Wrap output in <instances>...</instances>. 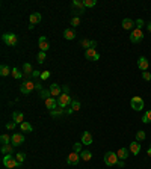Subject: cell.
<instances>
[{
    "mask_svg": "<svg viewBox=\"0 0 151 169\" xmlns=\"http://www.w3.org/2000/svg\"><path fill=\"white\" fill-rule=\"evenodd\" d=\"M118 162H120V159H118L117 153L109 151V153L104 154V163H106L107 166H115V165H118Z\"/></svg>",
    "mask_w": 151,
    "mask_h": 169,
    "instance_id": "6da1fadb",
    "label": "cell"
},
{
    "mask_svg": "<svg viewBox=\"0 0 151 169\" xmlns=\"http://www.w3.org/2000/svg\"><path fill=\"white\" fill-rule=\"evenodd\" d=\"M3 165H5V168L12 169V168H17L20 163L17 162V159H15V157H12V154H6V156L3 157Z\"/></svg>",
    "mask_w": 151,
    "mask_h": 169,
    "instance_id": "7a4b0ae2",
    "label": "cell"
},
{
    "mask_svg": "<svg viewBox=\"0 0 151 169\" xmlns=\"http://www.w3.org/2000/svg\"><path fill=\"white\" fill-rule=\"evenodd\" d=\"M71 103H73V100H71V97H70L68 94H62L61 97H58V106H59L61 109L68 107Z\"/></svg>",
    "mask_w": 151,
    "mask_h": 169,
    "instance_id": "3957f363",
    "label": "cell"
},
{
    "mask_svg": "<svg viewBox=\"0 0 151 169\" xmlns=\"http://www.w3.org/2000/svg\"><path fill=\"white\" fill-rule=\"evenodd\" d=\"M144 39V32L142 29H133L132 33H130V42H133V44H136V42L142 41Z\"/></svg>",
    "mask_w": 151,
    "mask_h": 169,
    "instance_id": "277c9868",
    "label": "cell"
},
{
    "mask_svg": "<svg viewBox=\"0 0 151 169\" xmlns=\"http://www.w3.org/2000/svg\"><path fill=\"white\" fill-rule=\"evenodd\" d=\"M130 104H132V109L133 110H142L144 109V106H145V103H144V100L141 98V97H133L132 100H130Z\"/></svg>",
    "mask_w": 151,
    "mask_h": 169,
    "instance_id": "5b68a950",
    "label": "cell"
},
{
    "mask_svg": "<svg viewBox=\"0 0 151 169\" xmlns=\"http://www.w3.org/2000/svg\"><path fill=\"white\" fill-rule=\"evenodd\" d=\"M35 88H36V83H33V82H24L20 86V91H21V94H30Z\"/></svg>",
    "mask_w": 151,
    "mask_h": 169,
    "instance_id": "8992f818",
    "label": "cell"
},
{
    "mask_svg": "<svg viewBox=\"0 0 151 169\" xmlns=\"http://www.w3.org/2000/svg\"><path fill=\"white\" fill-rule=\"evenodd\" d=\"M2 39L6 46H15L17 44V35L15 33H5L2 36Z\"/></svg>",
    "mask_w": 151,
    "mask_h": 169,
    "instance_id": "52a82bcc",
    "label": "cell"
},
{
    "mask_svg": "<svg viewBox=\"0 0 151 169\" xmlns=\"http://www.w3.org/2000/svg\"><path fill=\"white\" fill-rule=\"evenodd\" d=\"M85 58H86L88 61H98V59H100V55L97 53L95 49H88V50L85 52Z\"/></svg>",
    "mask_w": 151,
    "mask_h": 169,
    "instance_id": "ba28073f",
    "label": "cell"
},
{
    "mask_svg": "<svg viewBox=\"0 0 151 169\" xmlns=\"http://www.w3.org/2000/svg\"><path fill=\"white\" fill-rule=\"evenodd\" d=\"M80 162V154L79 153H70V156L67 157V163L68 165H77Z\"/></svg>",
    "mask_w": 151,
    "mask_h": 169,
    "instance_id": "9c48e42d",
    "label": "cell"
},
{
    "mask_svg": "<svg viewBox=\"0 0 151 169\" xmlns=\"http://www.w3.org/2000/svg\"><path fill=\"white\" fill-rule=\"evenodd\" d=\"M49 89L52 92V97H61L62 95V89H61V86H59L58 83H52Z\"/></svg>",
    "mask_w": 151,
    "mask_h": 169,
    "instance_id": "30bf717a",
    "label": "cell"
},
{
    "mask_svg": "<svg viewBox=\"0 0 151 169\" xmlns=\"http://www.w3.org/2000/svg\"><path fill=\"white\" fill-rule=\"evenodd\" d=\"M23 142H24V136H23L21 133H14V135H12V142H11V144H12L14 147H18V145H21Z\"/></svg>",
    "mask_w": 151,
    "mask_h": 169,
    "instance_id": "8fae6325",
    "label": "cell"
},
{
    "mask_svg": "<svg viewBox=\"0 0 151 169\" xmlns=\"http://www.w3.org/2000/svg\"><path fill=\"white\" fill-rule=\"evenodd\" d=\"M38 46H40L41 52H47V50L50 49V44H49V41H47L46 36H41V38H40V41H38Z\"/></svg>",
    "mask_w": 151,
    "mask_h": 169,
    "instance_id": "7c38bea8",
    "label": "cell"
},
{
    "mask_svg": "<svg viewBox=\"0 0 151 169\" xmlns=\"http://www.w3.org/2000/svg\"><path fill=\"white\" fill-rule=\"evenodd\" d=\"M46 107L52 112V110H55V109H58V100L56 98H53V97H50V98H47L46 100Z\"/></svg>",
    "mask_w": 151,
    "mask_h": 169,
    "instance_id": "4fadbf2b",
    "label": "cell"
},
{
    "mask_svg": "<svg viewBox=\"0 0 151 169\" xmlns=\"http://www.w3.org/2000/svg\"><path fill=\"white\" fill-rule=\"evenodd\" d=\"M148 65H150V64H148L147 58H144V56H142V58H139V59H138V67H139V70H141L142 73H144V71H147Z\"/></svg>",
    "mask_w": 151,
    "mask_h": 169,
    "instance_id": "5bb4252c",
    "label": "cell"
},
{
    "mask_svg": "<svg viewBox=\"0 0 151 169\" xmlns=\"http://www.w3.org/2000/svg\"><path fill=\"white\" fill-rule=\"evenodd\" d=\"M92 141H94V139H92V135H91L89 132H85V133L82 135V144H83V145H91Z\"/></svg>",
    "mask_w": 151,
    "mask_h": 169,
    "instance_id": "9a60e30c",
    "label": "cell"
},
{
    "mask_svg": "<svg viewBox=\"0 0 151 169\" xmlns=\"http://www.w3.org/2000/svg\"><path fill=\"white\" fill-rule=\"evenodd\" d=\"M117 156H118V159H120V160H126V159H129L130 151H129L127 148H120V150H118V153H117Z\"/></svg>",
    "mask_w": 151,
    "mask_h": 169,
    "instance_id": "2e32d148",
    "label": "cell"
},
{
    "mask_svg": "<svg viewBox=\"0 0 151 169\" xmlns=\"http://www.w3.org/2000/svg\"><path fill=\"white\" fill-rule=\"evenodd\" d=\"M121 24H123V29H126V30H132L133 26H135L136 23H135L133 20H130V18H124Z\"/></svg>",
    "mask_w": 151,
    "mask_h": 169,
    "instance_id": "e0dca14e",
    "label": "cell"
},
{
    "mask_svg": "<svg viewBox=\"0 0 151 169\" xmlns=\"http://www.w3.org/2000/svg\"><path fill=\"white\" fill-rule=\"evenodd\" d=\"M23 119H24V115H23L21 112H17V110H15V112L12 113V121H14V122H17V124H23V122H24Z\"/></svg>",
    "mask_w": 151,
    "mask_h": 169,
    "instance_id": "ac0fdd59",
    "label": "cell"
},
{
    "mask_svg": "<svg viewBox=\"0 0 151 169\" xmlns=\"http://www.w3.org/2000/svg\"><path fill=\"white\" fill-rule=\"evenodd\" d=\"M139 151H141V144H139L138 141H136V142H132V144H130V153H132L133 156H138Z\"/></svg>",
    "mask_w": 151,
    "mask_h": 169,
    "instance_id": "d6986e66",
    "label": "cell"
},
{
    "mask_svg": "<svg viewBox=\"0 0 151 169\" xmlns=\"http://www.w3.org/2000/svg\"><path fill=\"white\" fill-rule=\"evenodd\" d=\"M41 18H43V17H41V14H40V12H33V14L30 15V18H29V20H30V24H32V26H35V24H38V23L41 21Z\"/></svg>",
    "mask_w": 151,
    "mask_h": 169,
    "instance_id": "ffe728a7",
    "label": "cell"
},
{
    "mask_svg": "<svg viewBox=\"0 0 151 169\" xmlns=\"http://www.w3.org/2000/svg\"><path fill=\"white\" fill-rule=\"evenodd\" d=\"M64 38L68 39V41L74 39V38H76V30H74V29H65V30H64Z\"/></svg>",
    "mask_w": 151,
    "mask_h": 169,
    "instance_id": "44dd1931",
    "label": "cell"
},
{
    "mask_svg": "<svg viewBox=\"0 0 151 169\" xmlns=\"http://www.w3.org/2000/svg\"><path fill=\"white\" fill-rule=\"evenodd\" d=\"M20 127H21V132H24V133H30V132H33V127L29 124V122H23V124H20Z\"/></svg>",
    "mask_w": 151,
    "mask_h": 169,
    "instance_id": "7402d4cb",
    "label": "cell"
},
{
    "mask_svg": "<svg viewBox=\"0 0 151 169\" xmlns=\"http://www.w3.org/2000/svg\"><path fill=\"white\" fill-rule=\"evenodd\" d=\"M2 153H3L5 156H6V154H12V153H14V145H12V144H11V145H9V144H8V145H2Z\"/></svg>",
    "mask_w": 151,
    "mask_h": 169,
    "instance_id": "603a6c76",
    "label": "cell"
},
{
    "mask_svg": "<svg viewBox=\"0 0 151 169\" xmlns=\"http://www.w3.org/2000/svg\"><path fill=\"white\" fill-rule=\"evenodd\" d=\"M11 73H12V70H9V67H8V65H5V64H3L2 67H0V74H2L3 77L9 76Z\"/></svg>",
    "mask_w": 151,
    "mask_h": 169,
    "instance_id": "cb8c5ba5",
    "label": "cell"
},
{
    "mask_svg": "<svg viewBox=\"0 0 151 169\" xmlns=\"http://www.w3.org/2000/svg\"><path fill=\"white\" fill-rule=\"evenodd\" d=\"M80 157H82V160L89 162L91 157H92V154H91V151H82V153H80Z\"/></svg>",
    "mask_w": 151,
    "mask_h": 169,
    "instance_id": "d4e9b609",
    "label": "cell"
},
{
    "mask_svg": "<svg viewBox=\"0 0 151 169\" xmlns=\"http://www.w3.org/2000/svg\"><path fill=\"white\" fill-rule=\"evenodd\" d=\"M80 46L83 47V49H91V39H88V38H83L82 41H80Z\"/></svg>",
    "mask_w": 151,
    "mask_h": 169,
    "instance_id": "484cf974",
    "label": "cell"
},
{
    "mask_svg": "<svg viewBox=\"0 0 151 169\" xmlns=\"http://www.w3.org/2000/svg\"><path fill=\"white\" fill-rule=\"evenodd\" d=\"M73 8L74 9H85V5H83V2H80V0H74V2H73Z\"/></svg>",
    "mask_w": 151,
    "mask_h": 169,
    "instance_id": "4316f807",
    "label": "cell"
},
{
    "mask_svg": "<svg viewBox=\"0 0 151 169\" xmlns=\"http://www.w3.org/2000/svg\"><path fill=\"white\" fill-rule=\"evenodd\" d=\"M142 122H144V124H150V122H151V110H147V112H145V115H144V118H142Z\"/></svg>",
    "mask_w": 151,
    "mask_h": 169,
    "instance_id": "83f0119b",
    "label": "cell"
},
{
    "mask_svg": "<svg viewBox=\"0 0 151 169\" xmlns=\"http://www.w3.org/2000/svg\"><path fill=\"white\" fill-rule=\"evenodd\" d=\"M0 142H2L3 145H8L9 142H12V138H9L8 135H2L0 136Z\"/></svg>",
    "mask_w": 151,
    "mask_h": 169,
    "instance_id": "f1b7e54d",
    "label": "cell"
},
{
    "mask_svg": "<svg viewBox=\"0 0 151 169\" xmlns=\"http://www.w3.org/2000/svg\"><path fill=\"white\" fill-rule=\"evenodd\" d=\"M85 8H94L97 5V0H83Z\"/></svg>",
    "mask_w": 151,
    "mask_h": 169,
    "instance_id": "f546056e",
    "label": "cell"
},
{
    "mask_svg": "<svg viewBox=\"0 0 151 169\" xmlns=\"http://www.w3.org/2000/svg\"><path fill=\"white\" fill-rule=\"evenodd\" d=\"M145 138H147V135H145V132H144V130H139V132L136 133V141H138V142L144 141Z\"/></svg>",
    "mask_w": 151,
    "mask_h": 169,
    "instance_id": "4dcf8cb0",
    "label": "cell"
},
{
    "mask_svg": "<svg viewBox=\"0 0 151 169\" xmlns=\"http://www.w3.org/2000/svg\"><path fill=\"white\" fill-rule=\"evenodd\" d=\"M23 71H24L26 74H33V68H32V65H30V64H24Z\"/></svg>",
    "mask_w": 151,
    "mask_h": 169,
    "instance_id": "1f68e13d",
    "label": "cell"
},
{
    "mask_svg": "<svg viewBox=\"0 0 151 169\" xmlns=\"http://www.w3.org/2000/svg\"><path fill=\"white\" fill-rule=\"evenodd\" d=\"M11 76L14 77V79H21V73H20V70L18 68H12V73H11Z\"/></svg>",
    "mask_w": 151,
    "mask_h": 169,
    "instance_id": "d6a6232c",
    "label": "cell"
},
{
    "mask_svg": "<svg viewBox=\"0 0 151 169\" xmlns=\"http://www.w3.org/2000/svg\"><path fill=\"white\" fill-rule=\"evenodd\" d=\"M50 95H52L50 89H41V98L47 100V98H50Z\"/></svg>",
    "mask_w": 151,
    "mask_h": 169,
    "instance_id": "836d02e7",
    "label": "cell"
},
{
    "mask_svg": "<svg viewBox=\"0 0 151 169\" xmlns=\"http://www.w3.org/2000/svg\"><path fill=\"white\" fill-rule=\"evenodd\" d=\"M46 58H47V56H46V52H40V53H38V58H36V59H38V62H40V64H43V62L46 61Z\"/></svg>",
    "mask_w": 151,
    "mask_h": 169,
    "instance_id": "e575fe53",
    "label": "cell"
},
{
    "mask_svg": "<svg viewBox=\"0 0 151 169\" xmlns=\"http://www.w3.org/2000/svg\"><path fill=\"white\" fill-rule=\"evenodd\" d=\"M71 109H73L74 112H77V110L80 109V103H79L77 100H74V101L71 103Z\"/></svg>",
    "mask_w": 151,
    "mask_h": 169,
    "instance_id": "d590c367",
    "label": "cell"
},
{
    "mask_svg": "<svg viewBox=\"0 0 151 169\" xmlns=\"http://www.w3.org/2000/svg\"><path fill=\"white\" fill-rule=\"evenodd\" d=\"M73 148H74V153H82V144L80 142H76L74 145H73Z\"/></svg>",
    "mask_w": 151,
    "mask_h": 169,
    "instance_id": "8d00e7d4",
    "label": "cell"
},
{
    "mask_svg": "<svg viewBox=\"0 0 151 169\" xmlns=\"http://www.w3.org/2000/svg\"><path fill=\"white\" fill-rule=\"evenodd\" d=\"M15 159H17V162H18V163H20V165H21V163H23V162H24V159H26V154H24V153H18V154H17V157H15Z\"/></svg>",
    "mask_w": 151,
    "mask_h": 169,
    "instance_id": "74e56055",
    "label": "cell"
},
{
    "mask_svg": "<svg viewBox=\"0 0 151 169\" xmlns=\"http://www.w3.org/2000/svg\"><path fill=\"white\" fill-rule=\"evenodd\" d=\"M83 12H85V9H74V11H73V15L80 18V15H83Z\"/></svg>",
    "mask_w": 151,
    "mask_h": 169,
    "instance_id": "f35d334b",
    "label": "cell"
},
{
    "mask_svg": "<svg viewBox=\"0 0 151 169\" xmlns=\"http://www.w3.org/2000/svg\"><path fill=\"white\" fill-rule=\"evenodd\" d=\"M64 112H65V110H62V109H58V110L55 109V110H52L50 113H52V116H61Z\"/></svg>",
    "mask_w": 151,
    "mask_h": 169,
    "instance_id": "ab89813d",
    "label": "cell"
},
{
    "mask_svg": "<svg viewBox=\"0 0 151 169\" xmlns=\"http://www.w3.org/2000/svg\"><path fill=\"white\" fill-rule=\"evenodd\" d=\"M71 24L76 27V26H79L80 24V18L79 17H73V20H71Z\"/></svg>",
    "mask_w": 151,
    "mask_h": 169,
    "instance_id": "60d3db41",
    "label": "cell"
},
{
    "mask_svg": "<svg viewBox=\"0 0 151 169\" xmlns=\"http://www.w3.org/2000/svg\"><path fill=\"white\" fill-rule=\"evenodd\" d=\"M15 125H17V122L11 121V122H8V124H6V129H8V130H14V129H15Z\"/></svg>",
    "mask_w": 151,
    "mask_h": 169,
    "instance_id": "b9f144b4",
    "label": "cell"
},
{
    "mask_svg": "<svg viewBox=\"0 0 151 169\" xmlns=\"http://www.w3.org/2000/svg\"><path fill=\"white\" fill-rule=\"evenodd\" d=\"M50 77V71H43L41 73V80H47Z\"/></svg>",
    "mask_w": 151,
    "mask_h": 169,
    "instance_id": "7bdbcfd3",
    "label": "cell"
},
{
    "mask_svg": "<svg viewBox=\"0 0 151 169\" xmlns=\"http://www.w3.org/2000/svg\"><path fill=\"white\" fill-rule=\"evenodd\" d=\"M142 77H144V80H147V82L151 80V74H150L148 71H144V73H142Z\"/></svg>",
    "mask_w": 151,
    "mask_h": 169,
    "instance_id": "ee69618b",
    "label": "cell"
},
{
    "mask_svg": "<svg viewBox=\"0 0 151 169\" xmlns=\"http://www.w3.org/2000/svg\"><path fill=\"white\" fill-rule=\"evenodd\" d=\"M144 20H136V29H142L144 27Z\"/></svg>",
    "mask_w": 151,
    "mask_h": 169,
    "instance_id": "f6af8a7d",
    "label": "cell"
},
{
    "mask_svg": "<svg viewBox=\"0 0 151 169\" xmlns=\"http://www.w3.org/2000/svg\"><path fill=\"white\" fill-rule=\"evenodd\" d=\"M32 76H33V77H41V73H40V71H33Z\"/></svg>",
    "mask_w": 151,
    "mask_h": 169,
    "instance_id": "bcb514c9",
    "label": "cell"
},
{
    "mask_svg": "<svg viewBox=\"0 0 151 169\" xmlns=\"http://www.w3.org/2000/svg\"><path fill=\"white\" fill-rule=\"evenodd\" d=\"M97 47V42L95 41H91V49H95Z\"/></svg>",
    "mask_w": 151,
    "mask_h": 169,
    "instance_id": "7dc6e473",
    "label": "cell"
},
{
    "mask_svg": "<svg viewBox=\"0 0 151 169\" xmlns=\"http://www.w3.org/2000/svg\"><path fill=\"white\" fill-rule=\"evenodd\" d=\"M73 112H74V110H73V109H71V107H70V109H67V110H65V113H68V115H71V113H73Z\"/></svg>",
    "mask_w": 151,
    "mask_h": 169,
    "instance_id": "c3c4849f",
    "label": "cell"
},
{
    "mask_svg": "<svg viewBox=\"0 0 151 169\" xmlns=\"http://www.w3.org/2000/svg\"><path fill=\"white\" fill-rule=\"evenodd\" d=\"M64 94H68V86H64Z\"/></svg>",
    "mask_w": 151,
    "mask_h": 169,
    "instance_id": "681fc988",
    "label": "cell"
},
{
    "mask_svg": "<svg viewBox=\"0 0 151 169\" xmlns=\"http://www.w3.org/2000/svg\"><path fill=\"white\" fill-rule=\"evenodd\" d=\"M118 166H121V168H123V166H124V162H123V160H120V162H118Z\"/></svg>",
    "mask_w": 151,
    "mask_h": 169,
    "instance_id": "f907efd6",
    "label": "cell"
},
{
    "mask_svg": "<svg viewBox=\"0 0 151 169\" xmlns=\"http://www.w3.org/2000/svg\"><path fill=\"white\" fill-rule=\"evenodd\" d=\"M147 29H148V32H151V23H148V24H147Z\"/></svg>",
    "mask_w": 151,
    "mask_h": 169,
    "instance_id": "816d5d0a",
    "label": "cell"
},
{
    "mask_svg": "<svg viewBox=\"0 0 151 169\" xmlns=\"http://www.w3.org/2000/svg\"><path fill=\"white\" fill-rule=\"evenodd\" d=\"M147 154H148V156L151 157V148H148V151H147Z\"/></svg>",
    "mask_w": 151,
    "mask_h": 169,
    "instance_id": "f5cc1de1",
    "label": "cell"
}]
</instances>
